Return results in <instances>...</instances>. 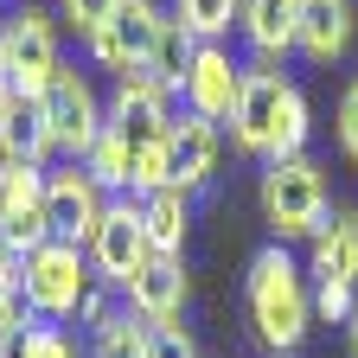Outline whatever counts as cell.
Returning <instances> with one entry per match:
<instances>
[{
  "instance_id": "1",
  "label": "cell",
  "mask_w": 358,
  "mask_h": 358,
  "mask_svg": "<svg viewBox=\"0 0 358 358\" xmlns=\"http://www.w3.org/2000/svg\"><path fill=\"white\" fill-rule=\"evenodd\" d=\"M231 148L243 160H294L307 154V134H313V109L301 96V83L282 64H243V90H237V109L224 122Z\"/></svg>"
},
{
  "instance_id": "2",
  "label": "cell",
  "mask_w": 358,
  "mask_h": 358,
  "mask_svg": "<svg viewBox=\"0 0 358 358\" xmlns=\"http://www.w3.org/2000/svg\"><path fill=\"white\" fill-rule=\"evenodd\" d=\"M243 307H250V327L268 352H294L313 333V288H307V268L288 256V243H262L250 256V275H243Z\"/></svg>"
},
{
  "instance_id": "3",
  "label": "cell",
  "mask_w": 358,
  "mask_h": 358,
  "mask_svg": "<svg viewBox=\"0 0 358 358\" xmlns=\"http://www.w3.org/2000/svg\"><path fill=\"white\" fill-rule=\"evenodd\" d=\"M262 224L275 231V243H307L313 231L327 224V173L313 154H294V160H268L262 166Z\"/></svg>"
},
{
  "instance_id": "4",
  "label": "cell",
  "mask_w": 358,
  "mask_h": 358,
  "mask_svg": "<svg viewBox=\"0 0 358 358\" xmlns=\"http://www.w3.org/2000/svg\"><path fill=\"white\" fill-rule=\"evenodd\" d=\"M0 64H7L13 96L38 103L45 90H52V77L64 71V52H58V13L32 7V0H20L13 13H0Z\"/></svg>"
},
{
  "instance_id": "5",
  "label": "cell",
  "mask_w": 358,
  "mask_h": 358,
  "mask_svg": "<svg viewBox=\"0 0 358 358\" xmlns=\"http://www.w3.org/2000/svg\"><path fill=\"white\" fill-rule=\"evenodd\" d=\"M90 288H96V275H90V256L77 243H38L20 262V301H26L32 320H52V327L77 320Z\"/></svg>"
},
{
  "instance_id": "6",
  "label": "cell",
  "mask_w": 358,
  "mask_h": 358,
  "mask_svg": "<svg viewBox=\"0 0 358 358\" xmlns=\"http://www.w3.org/2000/svg\"><path fill=\"white\" fill-rule=\"evenodd\" d=\"M90 275H96V288L122 294L141 268L154 262V243H148V217H141V199H109L96 237H90Z\"/></svg>"
},
{
  "instance_id": "7",
  "label": "cell",
  "mask_w": 358,
  "mask_h": 358,
  "mask_svg": "<svg viewBox=\"0 0 358 358\" xmlns=\"http://www.w3.org/2000/svg\"><path fill=\"white\" fill-rule=\"evenodd\" d=\"M38 115H45V128H52V148H58V160H83L90 148L103 141V96H96V83H90L77 64H64L58 77H52V90L38 96Z\"/></svg>"
},
{
  "instance_id": "8",
  "label": "cell",
  "mask_w": 358,
  "mask_h": 358,
  "mask_svg": "<svg viewBox=\"0 0 358 358\" xmlns=\"http://www.w3.org/2000/svg\"><path fill=\"white\" fill-rule=\"evenodd\" d=\"M103 211H109V192L83 173V160H52L45 166V231H52V243L90 250Z\"/></svg>"
},
{
  "instance_id": "9",
  "label": "cell",
  "mask_w": 358,
  "mask_h": 358,
  "mask_svg": "<svg viewBox=\"0 0 358 358\" xmlns=\"http://www.w3.org/2000/svg\"><path fill=\"white\" fill-rule=\"evenodd\" d=\"M173 115H179V96H173L166 83H154L148 71H128V77H115L109 103H103V122L122 134L128 148H154V141H166Z\"/></svg>"
},
{
  "instance_id": "10",
  "label": "cell",
  "mask_w": 358,
  "mask_h": 358,
  "mask_svg": "<svg viewBox=\"0 0 358 358\" xmlns=\"http://www.w3.org/2000/svg\"><path fill=\"white\" fill-rule=\"evenodd\" d=\"M160 0H122V7L83 38V58L90 64H103V71H115V77H128V71H141L148 64V52H154V38H160Z\"/></svg>"
},
{
  "instance_id": "11",
  "label": "cell",
  "mask_w": 358,
  "mask_h": 358,
  "mask_svg": "<svg viewBox=\"0 0 358 358\" xmlns=\"http://www.w3.org/2000/svg\"><path fill=\"white\" fill-rule=\"evenodd\" d=\"M38 243H52V231H45V166L0 160V250L26 262Z\"/></svg>"
},
{
  "instance_id": "12",
  "label": "cell",
  "mask_w": 358,
  "mask_h": 358,
  "mask_svg": "<svg viewBox=\"0 0 358 358\" xmlns=\"http://www.w3.org/2000/svg\"><path fill=\"white\" fill-rule=\"evenodd\" d=\"M237 90H243V58L231 52V45H199V58L186 71V83H179V109L224 128L237 109Z\"/></svg>"
},
{
  "instance_id": "13",
  "label": "cell",
  "mask_w": 358,
  "mask_h": 358,
  "mask_svg": "<svg viewBox=\"0 0 358 358\" xmlns=\"http://www.w3.org/2000/svg\"><path fill=\"white\" fill-rule=\"evenodd\" d=\"M217 154H224V128L199 122L179 109L173 128H166V166H173V186L179 192H211V179H217Z\"/></svg>"
},
{
  "instance_id": "14",
  "label": "cell",
  "mask_w": 358,
  "mask_h": 358,
  "mask_svg": "<svg viewBox=\"0 0 358 358\" xmlns=\"http://www.w3.org/2000/svg\"><path fill=\"white\" fill-rule=\"evenodd\" d=\"M186 294H192V282H186V256H154L141 275L122 288V307H128V313H141L148 327H179Z\"/></svg>"
},
{
  "instance_id": "15",
  "label": "cell",
  "mask_w": 358,
  "mask_h": 358,
  "mask_svg": "<svg viewBox=\"0 0 358 358\" xmlns=\"http://www.w3.org/2000/svg\"><path fill=\"white\" fill-rule=\"evenodd\" d=\"M307 275L358 288V205H333L327 224L307 237Z\"/></svg>"
},
{
  "instance_id": "16",
  "label": "cell",
  "mask_w": 358,
  "mask_h": 358,
  "mask_svg": "<svg viewBox=\"0 0 358 358\" xmlns=\"http://www.w3.org/2000/svg\"><path fill=\"white\" fill-rule=\"evenodd\" d=\"M301 32V0H243L237 7V38L250 45L256 64H282Z\"/></svg>"
},
{
  "instance_id": "17",
  "label": "cell",
  "mask_w": 358,
  "mask_h": 358,
  "mask_svg": "<svg viewBox=\"0 0 358 358\" xmlns=\"http://www.w3.org/2000/svg\"><path fill=\"white\" fill-rule=\"evenodd\" d=\"M352 32H358V7H352V0H301L294 52L307 64H333V58H345Z\"/></svg>"
},
{
  "instance_id": "18",
  "label": "cell",
  "mask_w": 358,
  "mask_h": 358,
  "mask_svg": "<svg viewBox=\"0 0 358 358\" xmlns=\"http://www.w3.org/2000/svg\"><path fill=\"white\" fill-rule=\"evenodd\" d=\"M0 160H13V166H52L58 160L38 103H26V96H7V103H0Z\"/></svg>"
},
{
  "instance_id": "19",
  "label": "cell",
  "mask_w": 358,
  "mask_h": 358,
  "mask_svg": "<svg viewBox=\"0 0 358 358\" xmlns=\"http://www.w3.org/2000/svg\"><path fill=\"white\" fill-rule=\"evenodd\" d=\"M192 211H199V199H192V192H179V186H160V192L141 199V217H148V243H154V256H186Z\"/></svg>"
},
{
  "instance_id": "20",
  "label": "cell",
  "mask_w": 358,
  "mask_h": 358,
  "mask_svg": "<svg viewBox=\"0 0 358 358\" xmlns=\"http://www.w3.org/2000/svg\"><path fill=\"white\" fill-rule=\"evenodd\" d=\"M148 333H154V327L141 320V313H128V307L115 301L103 320L83 333V352H90V358H148Z\"/></svg>"
},
{
  "instance_id": "21",
  "label": "cell",
  "mask_w": 358,
  "mask_h": 358,
  "mask_svg": "<svg viewBox=\"0 0 358 358\" xmlns=\"http://www.w3.org/2000/svg\"><path fill=\"white\" fill-rule=\"evenodd\" d=\"M192 58H199V38H192L186 26H179V20L166 13V20H160V38H154V52H148V64H141V71H148L154 83H166L173 96H179V83H186Z\"/></svg>"
},
{
  "instance_id": "22",
  "label": "cell",
  "mask_w": 358,
  "mask_h": 358,
  "mask_svg": "<svg viewBox=\"0 0 358 358\" xmlns=\"http://www.w3.org/2000/svg\"><path fill=\"white\" fill-rule=\"evenodd\" d=\"M237 7H243V0H173V20L186 26L199 45H231Z\"/></svg>"
},
{
  "instance_id": "23",
  "label": "cell",
  "mask_w": 358,
  "mask_h": 358,
  "mask_svg": "<svg viewBox=\"0 0 358 358\" xmlns=\"http://www.w3.org/2000/svg\"><path fill=\"white\" fill-rule=\"evenodd\" d=\"M128 166H134V148L122 141L115 128H103V141L83 154V173L96 179V186H103L109 199H128Z\"/></svg>"
},
{
  "instance_id": "24",
  "label": "cell",
  "mask_w": 358,
  "mask_h": 358,
  "mask_svg": "<svg viewBox=\"0 0 358 358\" xmlns=\"http://www.w3.org/2000/svg\"><path fill=\"white\" fill-rule=\"evenodd\" d=\"M160 186H173L166 141H154V148H134V166H128V199H148V192H160Z\"/></svg>"
},
{
  "instance_id": "25",
  "label": "cell",
  "mask_w": 358,
  "mask_h": 358,
  "mask_svg": "<svg viewBox=\"0 0 358 358\" xmlns=\"http://www.w3.org/2000/svg\"><path fill=\"white\" fill-rule=\"evenodd\" d=\"M26 358H90L83 339L71 327H52V320H32L26 327Z\"/></svg>"
},
{
  "instance_id": "26",
  "label": "cell",
  "mask_w": 358,
  "mask_h": 358,
  "mask_svg": "<svg viewBox=\"0 0 358 358\" xmlns=\"http://www.w3.org/2000/svg\"><path fill=\"white\" fill-rule=\"evenodd\" d=\"M352 307H358V288H345V282H313V320L345 327Z\"/></svg>"
},
{
  "instance_id": "27",
  "label": "cell",
  "mask_w": 358,
  "mask_h": 358,
  "mask_svg": "<svg viewBox=\"0 0 358 358\" xmlns=\"http://www.w3.org/2000/svg\"><path fill=\"white\" fill-rule=\"evenodd\" d=\"M115 7H122V0H58V20H64L77 38H90V32H96Z\"/></svg>"
},
{
  "instance_id": "28",
  "label": "cell",
  "mask_w": 358,
  "mask_h": 358,
  "mask_svg": "<svg viewBox=\"0 0 358 358\" xmlns=\"http://www.w3.org/2000/svg\"><path fill=\"white\" fill-rule=\"evenodd\" d=\"M333 134H339V154L358 166V77L339 90V109H333Z\"/></svg>"
},
{
  "instance_id": "29",
  "label": "cell",
  "mask_w": 358,
  "mask_h": 358,
  "mask_svg": "<svg viewBox=\"0 0 358 358\" xmlns=\"http://www.w3.org/2000/svg\"><path fill=\"white\" fill-rule=\"evenodd\" d=\"M148 358H199V345H192L186 327H154L148 333Z\"/></svg>"
},
{
  "instance_id": "30",
  "label": "cell",
  "mask_w": 358,
  "mask_h": 358,
  "mask_svg": "<svg viewBox=\"0 0 358 358\" xmlns=\"http://www.w3.org/2000/svg\"><path fill=\"white\" fill-rule=\"evenodd\" d=\"M20 313H26V301H20V262L0 250V327L20 320Z\"/></svg>"
},
{
  "instance_id": "31",
  "label": "cell",
  "mask_w": 358,
  "mask_h": 358,
  "mask_svg": "<svg viewBox=\"0 0 358 358\" xmlns=\"http://www.w3.org/2000/svg\"><path fill=\"white\" fill-rule=\"evenodd\" d=\"M109 307H115V294H109V288H90V294H83V307H77V327L90 333V327H96Z\"/></svg>"
},
{
  "instance_id": "32",
  "label": "cell",
  "mask_w": 358,
  "mask_h": 358,
  "mask_svg": "<svg viewBox=\"0 0 358 358\" xmlns=\"http://www.w3.org/2000/svg\"><path fill=\"white\" fill-rule=\"evenodd\" d=\"M26 327H32V313H20V320L0 327V358H26Z\"/></svg>"
},
{
  "instance_id": "33",
  "label": "cell",
  "mask_w": 358,
  "mask_h": 358,
  "mask_svg": "<svg viewBox=\"0 0 358 358\" xmlns=\"http://www.w3.org/2000/svg\"><path fill=\"white\" fill-rule=\"evenodd\" d=\"M345 345H352V358H358V307H352V320H345Z\"/></svg>"
},
{
  "instance_id": "34",
  "label": "cell",
  "mask_w": 358,
  "mask_h": 358,
  "mask_svg": "<svg viewBox=\"0 0 358 358\" xmlns=\"http://www.w3.org/2000/svg\"><path fill=\"white\" fill-rule=\"evenodd\" d=\"M13 96V83H7V64H0V103H7Z\"/></svg>"
}]
</instances>
